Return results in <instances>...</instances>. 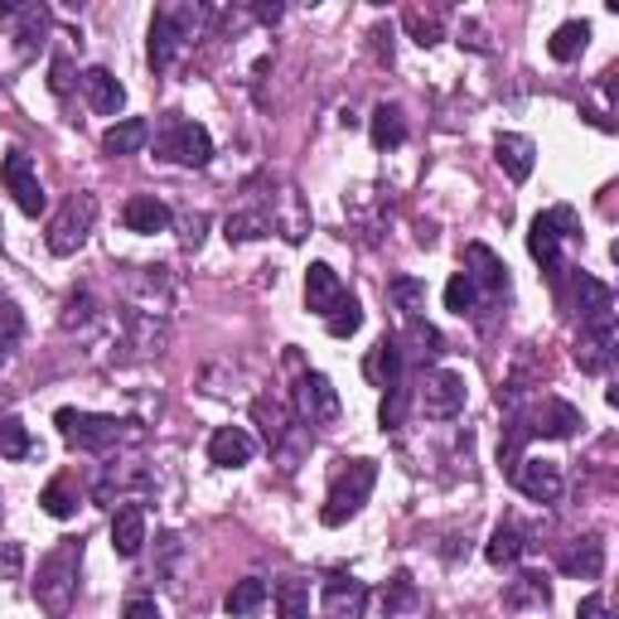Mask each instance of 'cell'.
<instances>
[{"label": "cell", "instance_id": "6da1fadb", "mask_svg": "<svg viewBox=\"0 0 619 619\" xmlns=\"http://www.w3.org/2000/svg\"><path fill=\"white\" fill-rule=\"evenodd\" d=\"M54 426H59V436L69 441L73 451H83V455H112V451H126V445L146 441V426H141V421L78 412V406H59Z\"/></svg>", "mask_w": 619, "mask_h": 619}, {"label": "cell", "instance_id": "7a4b0ae2", "mask_svg": "<svg viewBox=\"0 0 619 619\" xmlns=\"http://www.w3.org/2000/svg\"><path fill=\"white\" fill-rule=\"evenodd\" d=\"M78 576H83V543H78V537H63V543L39 561L34 605L49 619H69L78 605Z\"/></svg>", "mask_w": 619, "mask_h": 619}, {"label": "cell", "instance_id": "3957f363", "mask_svg": "<svg viewBox=\"0 0 619 619\" xmlns=\"http://www.w3.org/2000/svg\"><path fill=\"white\" fill-rule=\"evenodd\" d=\"M247 204L267 218L271 233H281L286 243H306L310 237V208L300 199L296 184H281V179H252L247 184Z\"/></svg>", "mask_w": 619, "mask_h": 619}, {"label": "cell", "instance_id": "277c9868", "mask_svg": "<svg viewBox=\"0 0 619 619\" xmlns=\"http://www.w3.org/2000/svg\"><path fill=\"white\" fill-rule=\"evenodd\" d=\"M373 484H378V465H373V460H344V465L334 470V479H329V494H324V508H320L324 528H339V523H349L353 513L368 504Z\"/></svg>", "mask_w": 619, "mask_h": 619}, {"label": "cell", "instance_id": "5b68a950", "mask_svg": "<svg viewBox=\"0 0 619 619\" xmlns=\"http://www.w3.org/2000/svg\"><path fill=\"white\" fill-rule=\"evenodd\" d=\"M566 237H581V218H576V208H547V214H537L533 218V228H528V252L533 261H543V271L547 276H561V243Z\"/></svg>", "mask_w": 619, "mask_h": 619}, {"label": "cell", "instance_id": "8992f818", "mask_svg": "<svg viewBox=\"0 0 619 619\" xmlns=\"http://www.w3.org/2000/svg\"><path fill=\"white\" fill-rule=\"evenodd\" d=\"M92 223H97V194H69L59 214L49 218V233H44L49 252H54V257H73L78 247L87 243Z\"/></svg>", "mask_w": 619, "mask_h": 619}, {"label": "cell", "instance_id": "52a82bcc", "mask_svg": "<svg viewBox=\"0 0 619 619\" xmlns=\"http://www.w3.org/2000/svg\"><path fill=\"white\" fill-rule=\"evenodd\" d=\"M155 151H161L165 161H175V165L204 169L208 161H214V136H208V126H199V122H184V116H169L165 131L155 136Z\"/></svg>", "mask_w": 619, "mask_h": 619}, {"label": "cell", "instance_id": "ba28073f", "mask_svg": "<svg viewBox=\"0 0 619 619\" xmlns=\"http://www.w3.org/2000/svg\"><path fill=\"white\" fill-rule=\"evenodd\" d=\"M0 184H6V189L16 194L20 214L39 218V214L49 208V194H44V184H39V169H34V161H30L24 151H10L6 161H0Z\"/></svg>", "mask_w": 619, "mask_h": 619}, {"label": "cell", "instance_id": "9c48e42d", "mask_svg": "<svg viewBox=\"0 0 619 619\" xmlns=\"http://www.w3.org/2000/svg\"><path fill=\"white\" fill-rule=\"evenodd\" d=\"M416 402L431 421H451V416L465 412V378L451 373V368H431V373L421 378Z\"/></svg>", "mask_w": 619, "mask_h": 619}, {"label": "cell", "instance_id": "30bf717a", "mask_svg": "<svg viewBox=\"0 0 619 619\" xmlns=\"http://www.w3.org/2000/svg\"><path fill=\"white\" fill-rule=\"evenodd\" d=\"M126 306L151 310V314H169V306H175V276H169V267H131L126 271Z\"/></svg>", "mask_w": 619, "mask_h": 619}, {"label": "cell", "instance_id": "8fae6325", "mask_svg": "<svg viewBox=\"0 0 619 619\" xmlns=\"http://www.w3.org/2000/svg\"><path fill=\"white\" fill-rule=\"evenodd\" d=\"M339 392L334 383H329L324 373H300V383H296V416L306 421V426H334L339 421Z\"/></svg>", "mask_w": 619, "mask_h": 619}, {"label": "cell", "instance_id": "7c38bea8", "mask_svg": "<svg viewBox=\"0 0 619 619\" xmlns=\"http://www.w3.org/2000/svg\"><path fill=\"white\" fill-rule=\"evenodd\" d=\"M368 610V586L359 581V576H344L334 571L320 590V615L324 619H363Z\"/></svg>", "mask_w": 619, "mask_h": 619}, {"label": "cell", "instance_id": "4fadbf2b", "mask_svg": "<svg viewBox=\"0 0 619 619\" xmlns=\"http://www.w3.org/2000/svg\"><path fill=\"white\" fill-rule=\"evenodd\" d=\"M151 484H155V474L146 465H136V460H122V465H116V460H112V465L102 470V479H97V489H92V494H97V504H112L116 508V498H122V504H131L126 494H146Z\"/></svg>", "mask_w": 619, "mask_h": 619}, {"label": "cell", "instance_id": "5bb4252c", "mask_svg": "<svg viewBox=\"0 0 619 619\" xmlns=\"http://www.w3.org/2000/svg\"><path fill=\"white\" fill-rule=\"evenodd\" d=\"M465 276L474 281V291H479L484 300H504L508 296V267L498 261L494 247H484V243H470L465 247Z\"/></svg>", "mask_w": 619, "mask_h": 619}, {"label": "cell", "instance_id": "9a60e30c", "mask_svg": "<svg viewBox=\"0 0 619 619\" xmlns=\"http://www.w3.org/2000/svg\"><path fill=\"white\" fill-rule=\"evenodd\" d=\"M513 484H518V494L533 498V504H557L561 498L557 460H518V465H513Z\"/></svg>", "mask_w": 619, "mask_h": 619}, {"label": "cell", "instance_id": "2e32d148", "mask_svg": "<svg viewBox=\"0 0 619 619\" xmlns=\"http://www.w3.org/2000/svg\"><path fill=\"white\" fill-rule=\"evenodd\" d=\"M0 16L10 20V30H16V39H20V59L39 54V49H44V34L54 30V20H49L44 6H20V0H6V6H0Z\"/></svg>", "mask_w": 619, "mask_h": 619}, {"label": "cell", "instance_id": "e0dca14e", "mask_svg": "<svg viewBox=\"0 0 619 619\" xmlns=\"http://www.w3.org/2000/svg\"><path fill=\"white\" fill-rule=\"evenodd\" d=\"M576 426H586V421H581V412H576L571 402H566V398H543L533 406V426H523V431L547 436V441H571Z\"/></svg>", "mask_w": 619, "mask_h": 619}, {"label": "cell", "instance_id": "ac0fdd59", "mask_svg": "<svg viewBox=\"0 0 619 619\" xmlns=\"http://www.w3.org/2000/svg\"><path fill=\"white\" fill-rule=\"evenodd\" d=\"M576 363H581V373H590V378L610 373V363H615V324H581Z\"/></svg>", "mask_w": 619, "mask_h": 619}, {"label": "cell", "instance_id": "d6986e66", "mask_svg": "<svg viewBox=\"0 0 619 619\" xmlns=\"http://www.w3.org/2000/svg\"><path fill=\"white\" fill-rule=\"evenodd\" d=\"M344 281H339V271L329 267V261H310V271H306V310L314 314H334L339 310V300H344Z\"/></svg>", "mask_w": 619, "mask_h": 619}, {"label": "cell", "instance_id": "ffe728a7", "mask_svg": "<svg viewBox=\"0 0 619 619\" xmlns=\"http://www.w3.org/2000/svg\"><path fill=\"white\" fill-rule=\"evenodd\" d=\"M402 373H406V359H402V349H398V334H383L373 349H368V359H363V378L373 388H398L402 383Z\"/></svg>", "mask_w": 619, "mask_h": 619}, {"label": "cell", "instance_id": "44dd1931", "mask_svg": "<svg viewBox=\"0 0 619 619\" xmlns=\"http://www.w3.org/2000/svg\"><path fill=\"white\" fill-rule=\"evenodd\" d=\"M576 286V310H581V324H615V291L596 276L576 271L571 276Z\"/></svg>", "mask_w": 619, "mask_h": 619}, {"label": "cell", "instance_id": "7402d4cb", "mask_svg": "<svg viewBox=\"0 0 619 619\" xmlns=\"http://www.w3.org/2000/svg\"><path fill=\"white\" fill-rule=\"evenodd\" d=\"M146 547V508L141 504H122L112 513V551L122 561H136Z\"/></svg>", "mask_w": 619, "mask_h": 619}, {"label": "cell", "instance_id": "603a6c76", "mask_svg": "<svg viewBox=\"0 0 619 619\" xmlns=\"http://www.w3.org/2000/svg\"><path fill=\"white\" fill-rule=\"evenodd\" d=\"M169 204L165 199H155V194H131L126 208H122V223H126V233H141V237H155V233H165L169 228Z\"/></svg>", "mask_w": 619, "mask_h": 619}, {"label": "cell", "instance_id": "cb8c5ba5", "mask_svg": "<svg viewBox=\"0 0 619 619\" xmlns=\"http://www.w3.org/2000/svg\"><path fill=\"white\" fill-rule=\"evenodd\" d=\"M83 97L97 116H122V107H126V87L116 83L112 69H87L83 73Z\"/></svg>", "mask_w": 619, "mask_h": 619}, {"label": "cell", "instance_id": "d4e9b609", "mask_svg": "<svg viewBox=\"0 0 619 619\" xmlns=\"http://www.w3.org/2000/svg\"><path fill=\"white\" fill-rule=\"evenodd\" d=\"M557 566L566 576H581V581H596V576L605 571V543L600 537H571V543L561 547Z\"/></svg>", "mask_w": 619, "mask_h": 619}, {"label": "cell", "instance_id": "484cf974", "mask_svg": "<svg viewBox=\"0 0 619 619\" xmlns=\"http://www.w3.org/2000/svg\"><path fill=\"white\" fill-rule=\"evenodd\" d=\"M257 451V441L247 436L243 426H218L214 436H208V460H214L218 470H237V465H247Z\"/></svg>", "mask_w": 619, "mask_h": 619}, {"label": "cell", "instance_id": "4316f807", "mask_svg": "<svg viewBox=\"0 0 619 619\" xmlns=\"http://www.w3.org/2000/svg\"><path fill=\"white\" fill-rule=\"evenodd\" d=\"M494 155H498V165H504V175L513 184H523V179L533 175V165H537V146H533L528 136H513V131L494 141Z\"/></svg>", "mask_w": 619, "mask_h": 619}, {"label": "cell", "instance_id": "83f0119b", "mask_svg": "<svg viewBox=\"0 0 619 619\" xmlns=\"http://www.w3.org/2000/svg\"><path fill=\"white\" fill-rule=\"evenodd\" d=\"M151 141V122H141V116H122V122H112L107 131H102V151L107 155H136L141 146Z\"/></svg>", "mask_w": 619, "mask_h": 619}, {"label": "cell", "instance_id": "f1b7e54d", "mask_svg": "<svg viewBox=\"0 0 619 619\" xmlns=\"http://www.w3.org/2000/svg\"><path fill=\"white\" fill-rule=\"evenodd\" d=\"M398 349H402V359H441L445 353V339H441V329L436 324H426V320H406V334H398Z\"/></svg>", "mask_w": 619, "mask_h": 619}, {"label": "cell", "instance_id": "f546056e", "mask_svg": "<svg viewBox=\"0 0 619 619\" xmlns=\"http://www.w3.org/2000/svg\"><path fill=\"white\" fill-rule=\"evenodd\" d=\"M267 600H271V586L261 581V576H243V581H237L228 596H223V610H228L233 619H252Z\"/></svg>", "mask_w": 619, "mask_h": 619}, {"label": "cell", "instance_id": "4dcf8cb0", "mask_svg": "<svg viewBox=\"0 0 619 619\" xmlns=\"http://www.w3.org/2000/svg\"><path fill=\"white\" fill-rule=\"evenodd\" d=\"M528 547H533V543H528V537H523L518 528H513V523H498L494 537L484 543V557H489V566H498V571H504V566H518Z\"/></svg>", "mask_w": 619, "mask_h": 619}, {"label": "cell", "instance_id": "1f68e13d", "mask_svg": "<svg viewBox=\"0 0 619 619\" xmlns=\"http://www.w3.org/2000/svg\"><path fill=\"white\" fill-rule=\"evenodd\" d=\"M368 136H373L378 151H398V146H406V116H402V107L383 102V107L373 112V122H368Z\"/></svg>", "mask_w": 619, "mask_h": 619}, {"label": "cell", "instance_id": "d6a6232c", "mask_svg": "<svg viewBox=\"0 0 619 619\" xmlns=\"http://www.w3.org/2000/svg\"><path fill=\"white\" fill-rule=\"evenodd\" d=\"M252 421L261 426V436H267L271 451L296 431V426H291V412H286V402H276V398H257V402H252Z\"/></svg>", "mask_w": 619, "mask_h": 619}, {"label": "cell", "instance_id": "836d02e7", "mask_svg": "<svg viewBox=\"0 0 619 619\" xmlns=\"http://www.w3.org/2000/svg\"><path fill=\"white\" fill-rule=\"evenodd\" d=\"M107 314H102V306H97V296L92 291H73L69 296V306H63V314H59V324L69 329V334H87V329H97Z\"/></svg>", "mask_w": 619, "mask_h": 619}, {"label": "cell", "instance_id": "e575fe53", "mask_svg": "<svg viewBox=\"0 0 619 619\" xmlns=\"http://www.w3.org/2000/svg\"><path fill=\"white\" fill-rule=\"evenodd\" d=\"M402 24H406V34H412L421 49H431V44H441V39H445V16L436 6H431V10L426 6H406Z\"/></svg>", "mask_w": 619, "mask_h": 619}, {"label": "cell", "instance_id": "d590c367", "mask_svg": "<svg viewBox=\"0 0 619 619\" xmlns=\"http://www.w3.org/2000/svg\"><path fill=\"white\" fill-rule=\"evenodd\" d=\"M586 44H590V24L586 20H566V24H557V34L547 39V54L557 63H571V59L586 54Z\"/></svg>", "mask_w": 619, "mask_h": 619}, {"label": "cell", "instance_id": "8d00e7d4", "mask_svg": "<svg viewBox=\"0 0 619 619\" xmlns=\"http://www.w3.org/2000/svg\"><path fill=\"white\" fill-rule=\"evenodd\" d=\"M388 300L406 314V320H421V310H426V281H416V276H392Z\"/></svg>", "mask_w": 619, "mask_h": 619}, {"label": "cell", "instance_id": "74e56055", "mask_svg": "<svg viewBox=\"0 0 619 619\" xmlns=\"http://www.w3.org/2000/svg\"><path fill=\"white\" fill-rule=\"evenodd\" d=\"M267 233H271L267 218H261L252 204H243L237 214L223 218V237H228V243H257V237H267Z\"/></svg>", "mask_w": 619, "mask_h": 619}, {"label": "cell", "instance_id": "f35d334b", "mask_svg": "<svg viewBox=\"0 0 619 619\" xmlns=\"http://www.w3.org/2000/svg\"><path fill=\"white\" fill-rule=\"evenodd\" d=\"M24 334V314L16 300H0V373L10 368V359H16V344Z\"/></svg>", "mask_w": 619, "mask_h": 619}, {"label": "cell", "instance_id": "ab89813d", "mask_svg": "<svg viewBox=\"0 0 619 619\" xmlns=\"http://www.w3.org/2000/svg\"><path fill=\"white\" fill-rule=\"evenodd\" d=\"M513 610H518V605H551V586H547V576H537V571H528V576H518V581L508 586V596H504Z\"/></svg>", "mask_w": 619, "mask_h": 619}, {"label": "cell", "instance_id": "60d3db41", "mask_svg": "<svg viewBox=\"0 0 619 619\" xmlns=\"http://www.w3.org/2000/svg\"><path fill=\"white\" fill-rule=\"evenodd\" d=\"M276 615L281 619H310V586L306 581H281L276 586Z\"/></svg>", "mask_w": 619, "mask_h": 619}, {"label": "cell", "instance_id": "b9f144b4", "mask_svg": "<svg viewBox=\"0 0 619 619\" xmlns=\"http://www.w3.org/2000/svg\"><path fill=\"white\" fill-rule=\"evenodd\" d=\"M445 310L451 314H474L479 310V291H474V281L465 271H455L451 281H445Z\"/></svg>", "mask_w": 619, "mask_h": 619}, {"label": "cell", "instance_id": "7bdbcfd3", "mask_svg": "<svg viewBox=\"0 0 619 619\" xmlns=\"http://www.w3.org/2000/svg\"><path fill=\"white\" fill-rule=\"evenodd\" d=\"M34 445H30V431H24L20 416H0V455L6 460H24Z\"/></svg>", "mask_w": 619, "mask_h": 619}, {"label": "cell", "instance_id": "ee69618b", "mask_svg": "<svg viewBox=\"0 0 619 619\" xmlns=\"http://www.w3.org/2000/svg\"><path fill=\"white\" fill-rule=\"evenodd\" d=\"M324 329H329V334H334V339H349V334H359V329H363V306H359V300H353V296H344V300H339V310L324 320Z\"/></svg>", "mask_w": 619, "mask_h": 619}, {"label": "cell", "instance_id": "f6af8a7d", "mask_svg": "<svg viewBox=\"0 0 619 619\" xmlns=\"http://www.w3.org/2000/svg\"><path fill=\"white\" fill-rule=\"evenodd\" d=\"M39 504H44L49 518H73V513H78V494H73L69 479H54L44 494H39Z\"/></svg>", "mask_w": 619, "mask_h": 619}, {"label": "cell", "instance_id": "bcb514c9", "mask_svg": "<svg viewBox=\"0 0 619 619\" xmlns=\"http://www.w3.org/2000/svg\"><path fill=\"white\" fill-rule=\"evenodd\" d=\"M169 223L179 228V247L199 252V247H204V233H208V214H194V208H184V214H175Z\"/></svg>", "mask_w": 619, "mask_h": 619}, {"label": "cell", "instance_id": "7dc6e473", "mask_svg": "<svg viewBox=\"0 0 619 619\" xmlns=\"http://www.w3.org/2000/svg\"><path fill=\"white\" fill-rule=\"evenodd\" d=\"M406 402H412V388H406V383L388 388L383 406H378V421H383V431H398V426H402V416H406Z\"/></svg>", "mask_w": 619, "mask_h": 619}, {"label": "cell", "instance_id": "c3c4849f", "mask_svg": "<svg viewBox=\"0 0 619 619\" xmlns=\"http://www.w3.org/2000/svg\"><path fill=\"white\" fill-rule=\"evenodd\" d=\"M406 605H416V581L406 571H398V576H392V586H388V596H383V610L388 615H402Z\"/></svg>", "mask_w": 619, "mask_h": 619}, {"label": "cell", "instance_id": "681fc988", "mask_svg": "<svg viewBox=\"0 0 619 619\" xmlns=\"http://www.w3.org/2000/svg\"><path fill=\"white\" fill-rule=\"evenodd\" d=\"M179 557H184V543L175 533H161V581L165 586H179V571H175Z\"/></svg>", "mask_w": 619, "mask_h": 619}, {"label": "cell", "instance_id": "f907efd6", "mask_svg": "<svg viewBox=\"0 0 619 619\" xmlns=\"http://www.w3.org/2000/svg\"><path fill=\"white\" fill-rule=\"evenodd\" d=\"M49 92H54V97H69L73 92V59L69 54H59L49 63Z\"/></svg>", "mask_w": 619, "mask_h": 619}, {"label": "cell", "instance_id": "816d5d0a", "mask_svg": "<svg viewBox=\"0 0 619 619\" xmlns=\"http://www.w3.org/2000/svg\"><path fill=\"white\" fill-rule=\"evenodd\" d=\"M20 571H24V547L0 543V581H20Z\"/></svg>", "mask_w": 619, "mask_h": 619}, {"label": "cell", "instance_id": "f5cc1de1", "mask_svg": "<svg viewBox=\"0 0 619 619\" xmlns=\"http://www.w3.org/2000/svg\"><path fill=\"white\" fill-rule=\"evenodd\" d=\"M122 619H161V610H155L151 596H131L126 610H122Z\"/></svg>", "mask_w": 619, "mask_h": 619}, {"label": "cell", "instance_id": "db71d44e", "mask_svg": "<svg viewBox=\"0 0 619 619\" xmlns=\"http://www.w3.org/2000/svg\"><path fill=\"white\" fill-rule=\"evenodd\" d=\"M576 619H610V605H605V596H581Z\"/></svg>", "mask_w": 619, "mask_h": 619}, {"label": "cell", "instance_id": "11a10c76", "mask_svg": "<svg viewBox=\"0 0 619 619\" xmlns=\"http://www.w3.org/2000/svg\"><path fill=\"white\" fill-rule=\"evenodd\" d=\"M460 44H470L474 54H489V39H484L479 24H465V30H460Z\"/></svg>", "mask_w": 619, "mask_h": 619}, {"label": "cell", "instance_id": "9f6ffc18", "mask_svg": "<svg viewBox=\"0 0 619 619\" xmlns=\"http://www.w3.org/2000/svg\"><path fill=\"white\" fill-rule=\"evenodd\" d=\"M252 16H257L261 24H281V16H286V6H276V0H261V6L252 10Z\"/></svg>", "mask_w": 619, "mask_h": 619}]
</instances>
